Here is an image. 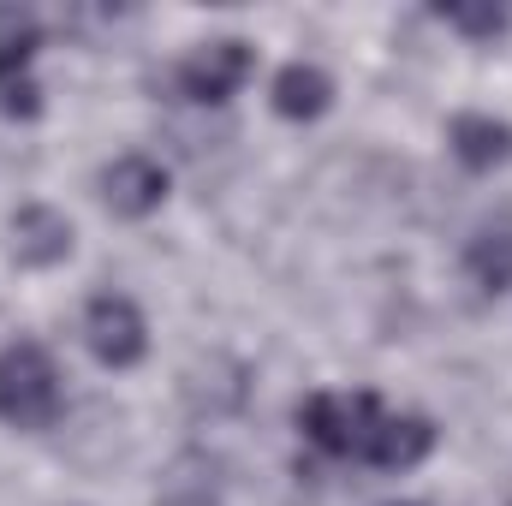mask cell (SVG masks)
<instances>
[{"instance_id": "cell-1", "label": "cell", "mask_w": 512, "mask_h": 506, "mask_svg": "<svg viewBox=\"0 0 512 506\" xmlns=\"http://www.w3.org/2000/svg\"><path fill=\"white\" fill-rule=\"evenodd\" d=\"M60 417V370L36 340H18L0 352V423L12 429H48Z\"/></svg>"}, {"instance_id": "cell-2", "label": "cell", "mask_w": 512, "mask_h": 506, "mask_svg": "<svg viewBox=\"0 0 512 506\" xmlns=\"http://www.w3.org/2000/svg\"><path fill=\"white\" fill-rule=\"evenodd\" d=\"M298 423H304V435L322 453H340V459H364L370 465V447L382 435L387 411L370 393H316V399H304Z\"/></svg>"}, {"instance_id": "cell-3", "label": "cell", "mask_w": 512, "mask_h": 506, "mask_svg": "<svg viewBox=\"0 0 512 506\" xmlns=\"http://www.w3.org/2000/svg\"><path fill=\"white\" fill-rule=\"evenodd\" d=\"M84 340H90V352H96L108 370H131V364L143 358V346H149L137 304L120 298V292L90 298V310H84Z\"/></svg>"}, {"instance_id": "cell-4", "label": "cell", "mask_w": 512, "mask_h": 506, "mask_svg": "<svg viewBox=\"0 0 512 506\" xmlns=\"http://www.w3.org/2000/svg\"><path fill=\"white\" fill-rule=\"evenodd\" d=\"M245 78H251V48H245L239 36L203 42V48L179 66V90H185L191 102H227Z\"/></svg>"}, {"instance_id": "cell-5", "label": "cell", "mask_w": 512, "mask_h": 506, "mask_svg": "<svg viewBox=\"0 0 512 506\" xmlns=\"http://www.w3.org/2000/svg\"><path fill=\"white\" fill-rule=\"evenodd\" d=\"M102 197H108V209L114 215H149V209H161V197H167V173H161V161H149V155H120L108 173H102Z\"/></svg>"}, {"instance_id": "cell-6", "label": "cell", "mask_w": 512, "mask_h": 506, "mask_svg": "<svg viewBox=\"0 0 512 506\" xmlns=\"http://www.w3.org/2000/svg\"><path fill=\"white\" fill-rule=\"evenodd\" d=\"M12 256L30 262V268H54L72 256V221L48 203H30L12 215Z\"/></svg>"}, {"instance_id": "cell-7", "label": "cell", "mask_w": 512, "mask_h": 506, "mask_svg": "<svg viewBox=\"0 0 512 506\" xmlns=\"http://www.w3.org/2000/svg\"><path fill=\"white\" fill-rule=\"evenodd\" d=\"M447 137H453V155H459L471 173H489V167L512 161V126H507V120H489V114H459Z\"/></svg>"}, {"instance_id": "cell-8", "label": "cell", "mask_w": 512, "mask_h": 506, "mask_svg": "<svg viewBox=\"0 0 512 506\" xmlns=\"http://www.w3.org/2000/svg\"><path fill=\"white\" fill-rule=\"evenodd\" d=\"M328 102H334L328 72H316V66H304V60L280 66V78H274V108H280L286 120H322Z\"/></svg>"}, {"instance_id": "cell-9", "label": "cell", "mask_w": 512, "mask_h": 506, "mask_svg": "<svg viewBox=\"0 0 512 506\" xmlns=\"http://www.w3.org/2000/svg\"><path fill=\"white\" fill-rule=\"evenodd\" d=\"M429 447H435L429 417H387L382 435H376V447H370V465H382V471H405V465H417Z\"/></svg>"}, {"instance_id": "cell-10", "label": "cell", "mask_w": 512, "mask_h": 506, "mask_svg": "<svg viewBox=\"0 0 512 506\" xmlns=\"http://www.w3.org/2000/svg\"><path fill=\"white\" fill-rule=\"evenodd\" d=\"M465 268L483 280V292H507L512 286V215L507 221H495V227H483V233L471 239Z\"/></svg>"}, {"instance_id": "cell-11", "label": "cell", "mask_w": 512, "mask_h": 506, "mask_svg": "<svg viewBox=\"0 0 512 506\" xmlns=\"http://www.w3.org/2000/svg\"><path fill=\"white\" fill-rule=\"evenodd\" d=\"M0 114L6 120H36L42 114V90L30 78V60H6L0 66Z\"/></svg>"}, {"instance_id": "cell-12", "label": "cell", "mask_w": 512, "mask_h": 506, "mask_svg": "<svg viewBox=\"0 0 512 506\" xmlns=\"http://www.w3.org/2000/svg\"><path fill=\"white\" fill-rule=\"evenodd\" d=\"M36 42H42L36 18H30V12H18V6H0V66H6V60H30V54H36Z\"/></svg>"}, {"instance_id": "cell-13", "label": "cell", "mask_w": 512, "mask_h": 506, "mask_svg": "<svg viewBox=\"0 0 512 506\" xmlns=\"http://www.w3.org/2000/svg\"><path fill=\"white\" fill-rule=\"evenodd\" d=\"M435 18L453 24V30H465V36H501L507 30L501 6H435Z\"/></svg>"}]
</instances>
